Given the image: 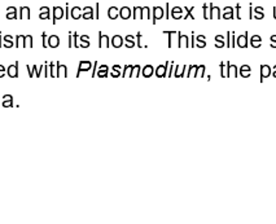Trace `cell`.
I'll list each match as a JSON object with an SVG mask.
<instances>
[{"instance_id": "obj_1", "label": "cell", "mask_w": 276, "mask_h": 224, "mask_svg": "<svg viewBox=\"0 0 276 224\" xmlns=\"http://www.w3.org/2000/svg\"><path fill=\"white\" fill-rule=\"evenodd\" d=\"M189 37L184 35L180 31H178V48H189Z\"/></svg>"}, {"instance_id": "obj_2", "label": "cell", "mask_w": 276, "mask_h": 224, "mask_svg": "<svg viewBox=\"0 0 276 224\" xmlns=\"http://www.w3.org/2000/svg\"><path fill=\"white\" fill-rule=\"evenodd\" d=\"M169 65H170V61H166V64L157 66V69L154 70V74H156V76H158V78H166Z\"/></svg>"}, {"instance_id": "obj_3", "label": "cell", "mask_w": 276, "mask_h": 224, "mask_svg": "<svg viewBox=\"0 0 276 224\" xmlns=\"http://www.w3.org/2000/svg\"><path fill=\"white\" fill-rule=\"evenodd\" d=\"M236 44L239 48H248L249 46V38H248V31H245L243 35L236 38Z\"/></svg>"}, {"instance_id": "obj_4", "label": "cell", "mask_w": 276, "mask_h": 224, "mask_svg": "<svg viewBox=\"0 0 276 224\" xmlns=\"http://www.w3.org/2000/svg\"><path fill=\"white\" fill-rule=\"evenodd\" d=\"M163 17H165V9H163L162 7H154L153 8V20H152V22L156 23L158 20L163 18Z\"/></svg>"}, {"instance_id": "obj_5", "label": "cell", "mask_w": 276, "mask_h": 224, "mask_svg": "<svg viewBox=\"0 0 276 224\" xmlns=\"http://www.w3.org/2000/svg\"><path fill=\"white\" fill-rule=\"evenodd\" d=\"M209 9H210V20H213V18L220 20L222 18V11H220L219 7H215L213 4H209Z\"/></svg>"}, {"instance_id": "obj_6", "label": "cell", "mask_w": 276, "mask_h": 224, "mask_svg": "<svg viewBox=\"0 0 276 224\" xmlns=\"http://www.w3.org/2000/svg\"><path fill=\"white\" fill-rule=\"evenodd\" d=\"M272 74V69L269 66V65H261V82H263L266 78H269V76Z\"/></svg>"}, {"instance_id": "obj_7", "label": "cell", "mask_w": 276, "mask_h": 224, "mask_svg": "<svg viewBox=\"0 0 276 224\" xmlns=\"http://www.w3.org/2000/svg\"><path fill=\"white\" fill-rule=\"evenodd\" d=\"M250 74H252V67L249 65H243L239 69V75L243 76V78H249Z\"/></svg>"}, {"instance_id": "obj_8", "label": "cell", "mask_w": 276, "mask_h": 224, "mask_svg": "<svg viewBox=\"0 0 276 224\" xmlns=\"http://www.w3.org/2000/svg\"><path fill=\"white\" fill-rule=\"evenodd\" d=\"M187 66L183 65V66H176L174 69V73H172V75L175 76V78H180V76H185V71H187Z\"/></svg>"}, {"instance_id": "obj_9", "label": "cell", "mask_w": 276, "mask_h": 224, "mask_svg": "<svg viewBox=\"0 0 276 224\" xmlns=\"http://www.w3.org/2000/svg\"><path fill=\"white\" fill-rule=\"evenodd\" d=\"M227 64V69H228V76H234V78H237L239 76V69L236 65H232L231 62H226Z\"/></svg>"}, {"instance_id": "obj_10", "label": "cell", "mask_w": 276, "mask_h": 224, "mask_svg": "<svg viewBox=\"0 0 276 224\" xmlns=\"http://www.w3.org/2000/svg\"><path fill=\"white\" fill-rule=\"evenodd\" d=\"M249 43H250V46H252L253 48H259L262 46V38L259 35H253L252 38H250Z\"/></svg>"}, {"instance_id": "obj_11", "label": "cell", "mask_w": 276, "mask_h": 224, "mask_svg": "<svg viewBox=\"0 0 276 224\" xmlns=\"http://www.w3.org/2000/svg\"><path fill=\"white\" fill-rule=\"evenodd\" d=\"M119 16H121V18H123V20L130 18V17H131V9L128 7L121 8V9H119Z\"/></svg>"}, {"instance_id": "obj_12", "label": "cell", "mask_w": 276, "mask_h": 224, "mask_svg": "<svg viewBox=\"0 0 276 224\" xmlns=\"http://www.w3.org/2000/svg\"><path fill=\"white\" fill-rule=\"evenodd\" d=\"M165 35H167V47L171 48L172 47V41H174V37L178 35V31H163Z\"/></svg>"}, {"instance_id": "obj_13", "label": "cell", "mask_w": 276, "mask_h": 224, "mask_svg": "<svg viewBox=\"0 0 276 224\" xmlns=\"http://www.w3.org/2000/svg\"><path fill=\"white\" fill-rule=\"evenodd\" d=\"M154 74V67L152 65H146L144 66L143 69V75L145 76V78H149V76H152Z\"/></svg>"}, {"instance_id": "obj_14", "label": "cell", "mask_w": 276, "mask_h": 224, "mask_svg": "<svg viewBox=\"0 0 276 224\" xmlns=\"http://www.w3.org/2000/svg\"><path fill=\"white\" fill-rule=\"evenodd\" d=\"M111 44H113V47H116V48L122 47V44H123V39H122V37H119V35L113 37V38H111Z\"/></svg>"}, {"instance_id": "obj_15", "label": "cell", "mask_w": 276, "mask_h": 224, "mask_svg": "<svg viewBox=\"0 0 276 224\" xmlns=\"http://www.w3.org/2000/svg\"><path fill=\"white\" fill-rule=\"evenodd\" d=\"M99 37H100V47L101 48H108L109 47V38L106 37V35H102V34L100 32L99 34Z\"/></svg>"}, {"instance_id": "obj_16", "label": "cell", "mask_w": 276, "mask_h": 224, "mask_svg": "<svg viewBox=\"0 0 276 224\" xmlns=\"http://www.w3.org/2000/svg\"><path fill=\"white\" fill-rule=\"evenodd\" d=\"M197 65H191V66H188V69H187V73H185V76L187 78H192V76H196V71H197Z\"/></svg>"}, {"instance_id": "obj_17", "label": "cell", "mask_w": 276, "mask_h": 224, "mask_svg": "<svg viewBox=\"0 0 276 224\" xmlns=\"http://www.w3.org/2000/svg\"><path fill=\"white\" fill-rule=\"evenodd\" d=\"M118 14H119L118 8H116V7H110V8H109V11H108V16H109V18H111V20H116L117 17H118Z\"/></svg>"}, {"instance_id": "obj_18", "label": "cell", "mask_w": 276, "mask_h": 224, "mask_svg": "<svg viewBox=\"0 0 276 224\" xmlns=\"http://www.w3.org/2000/svg\"><path fill=\"white\" fill-rule=\"evenodd\" d=\"M219 69H220V76L222 78H228V69H227V64H219Z\"/></svg>"}, {"instance_id": "obj_19", "label": "cell", "mask_w": 276, "mask_h": 224, "mask_svg": "<svg viewBox=\"0 0 276 224\" xmlns=\"http://www.w3.org/2000/svg\"><path fill=\"white\" fill-rule=\"evenodd\" d=\"M206 37L205 35H198L196 38V41H197V47L198 48H205L206 47Z\"/></svg>"}, {"instance_id": "obj_20", "label": "cell", "mask_w": 276, "mask_h": 224, "mask_svg": "<svg viewBox=\"0 0 276 224\" xmlns=\"http://www.w3.org/2000/svg\"><path fill=\"white\" fill-rule=\"evenodd\" d=\"M205 70H206V66H205V65H200V66H198V67H197V71H196V78H204Z\"/></svg>"}, {"instance_id": "obj_21", "label": "cell", "mask_w": 276, "mask_h": 224, "mask_svg": "<svg viewBox=\"0 0 276 224\" xmlns=\"http://www.w3.org/2000/svg\"><path fill=\"white\" fill-rule=\"evenodd\" d=\"M184 9H185V12H187V13L183 16V20H187V18H192V20H195V17H193V14H192V11L195 9V7H192V8L185 7Z\"/></svg>"}, {"instance_id": "obj_22", "label": "cell", "mask_w": 276, "mask_h": 224, "mask_svg": "<svg viewBox=\"0 0 276 224\" xmlns=\"http://www.w3.org/2000/svg\"><path fill=\"white\" fill-rule=\"evenodd\" d=\"M134 18H143V8L141 7L134 8Z\"/></svg>"}, {"instance_id": "obj_23", "label": "cell", "mask_w": 276, "mask_h": 224, "mask_svg": "<svg viewBox=\"0 0 276 224\" xmlns=\"http://www.w3.org/2000/svg\"><path fill=\"white\" fill-rule=\"evenodd\" d=\"M202 12H204V18L205 20H210V9H209V4H204L202 5Z\"/></svg>"}, {"instance_id": "obj_24", "label": "cell", "mask_w": 276, "mask_h": 224, "mask_svg": "<svg viewBox=\"0 0 276 224\" xmlns=\"http://www.w3.org/2000/svg\"><path fill=\"white\" fill-rule=\"evenodd\" d=\"M53 13H55V20L62 18V16H64L62 8H60V7H56V8H55V9H53Z\"/></svg>"}, {"instance_id": "obj_25", "label": "cell", "mask_w": 276, "mask_h": 224, "mask_svg": "<svg viewBox=\"0 0 276 224\" xmlns=\"http://www.w3.org/2000/svg\"><path fill=\"white\" fill-rule=\"evenodd\" d=\"M84 13H83V18H86V20H88V18H92V8L91 7H87V8H84Z\"/></svg>"}, {"instance_id": "obj_26", "label": "cell", "mask_w": 276, "mask_h": 224, "mask_svg": "<svg viewBox=\"0 0 276 224\" xmlns=\"http://www.w3.org/2000/svg\"><path fill=\"white\" fill-rule=\"evenodd\" d=\"M71 17H73V18H75V20H78L81 17V8L79 7H74L71 9Z\"/></svg>"}, {"instance_id": "obj_27", "label": "cell", "mask_w": 276, "mask_h": 224, "mask_svg": "<svg viewBox=\"0 0 276 224\" xmlns=\"http://www.w3.org/2000/svg\"><path fill=\"white\" fill-rule=\"evenodd\" d=\"M90 69H91V62H88V61H83V62H81V65H79V71L90 70Z\"/></svg>"}, {"instance_id": "obj_28", "label": "cell", "mask_w": 276, "mask_h": 224, "mask_svg": "<svg viewBox=\"0 0 276 224\" xmlns=\"http://www.w3.org/2000/svg\"><path fill=\"white\" fill-rule=\"evenodd\" d=\"M58 43H60V40H58V38H57L56 35L49 37V46H51V47H57Z\"/></svg>"}, {"instance_id": "obj_29", "label": "cell", "mask_w": 276, "mask_h": 224, "mask_svg": "<svg viewBox=\"0 0 276 224\" xmlns=\"http://www.w3.org/2000/svg\"><path fill=\"white\" fill-rule=\"evenodd\" d=\"M139 75H140V66L139 65L132 66V70H131L130 76H139Z\"/></svg>"}, {"instance_id": "obj_30", "label": "cell", "mask_w": 276, "mask_h": 224, "mask_svg": "<svg viewBox=\"0 0 276 224\" xmlns=\"http://www.w3.org/2000/svg\"><path fill=\"white\" fill-rule=\"evenodd\" d=\"M235 11H236V13H235V18L241 20V4H240V3H237V4H236V7H235Z\"/></svg>"}, {"instance_id": "obj_31", "label": "cell", "mask_w": 276, "mask_h": 224, "mask_svg": "<svg viewBox=\"0 0 276 224\" xmlns=\"http://www.w3.org/2000/svg\"><path fill=\"white\" fill-rule=\"evenodd\" d=\"M143 18H149L150 20V8L143 7Z\"/></svg>"}, {"instance_id": "obj_32", "label": "cell", "mask_w": 276, "mask_h": 224, "mask_svg": "<svg viewBox=\"0 0 276 224\" xmlns=\"http://www.w3.org/2000/svg\"><path fill=\"white\" fill-rule=\"evenodd\" d=\"M126 41H127V47L128 48H131V47L135 46V41H134V37L132 35H127L126 37Z\"/></svg>"}, {"instance_id": "obj_33", "label": "cell", "mask_w": 276, "mask_h": 224, "mask_svg": "<svg viewBox=\"0 0 276 224\" xmlns=\"http://www.w3.org/2000/svg\"><path fill=\"white\" fill-rule=\"evenodd\" d=\"M236 47V34L235 31H231V48Z\"/></svg>"}, {"instance_id": "obj_34", "label": "cell", "mask_w": 276, "mask_h": 224, "mask_svg": "<svg viewBox=\"0 0 276 224\" xmlns=\"http://www.w3.org/2000/svg\"><path fill=\"white\" fill-rule=\"evenodd\" d=\"M172 71H174V62L171 61L170 65H169V67H167V75H166V78H171Z\"/></svg>"}, {"instance_id": "obj_35", "label": "cell", "mask_w": 276, "mask_h": 224, "mask_svg": "<svg viewBox=\"0 0 276 224\" xmlns=\"http://www.w3.org/2000/svg\"><path fill=\"white\" fill-rule=\"evenodd\" d=\"M180 13L183 14V8L182 7H174L171 9V14H180Z\"/></svg>"}, {"instance_id": "obj_36", "label": "cell", "mask_w": 276, "mask_h": 224, "mask_svg": "<svg viewBox=\"0 0 276 224\" xmlns=\"http://www.w3.org/2000/svg\"><path fill=\"white\" fill-rule=\"evenodd\" d=\"M106 70H108V66L102 65V66L100 67V70H99V76H105V75H106Z\"/></svg>"}, {"instance_id": "obj_37", "label": "cell", "mask_w": 276, "mask_h": 224, "mask_svg": "<svg viewBox=\"0 0 276 224\" xmlns=\"http://www.w3.org/2000/svg\"><path fill=\"white\" fill-rule=\"evenodd\" d=\"M235 17L234 12H227V13H223V18L224 20H232Z\"/></svg>"}, {"instance_id": "obj_38", "label": "cell", "mask_w": 276, "mask_h": 224, "mask_svg": "<svg viewBox=\"0 0 276 224\" xmlns=\"http://www.w3.org/2000/svg\"><path fill=\"white\" fill-rule=\"evenodd\" d=\"M215 43H222V44H226L224 37L223 35H217V37H215Z\"/></svg>"}, {"instance_id": "obj_39", "label": "cell", "mask_w": 276, "mask_h": 224, "mask_svg": "<svg viewBox=\"0 0 276 224\" xmlns=\"http://www.w3.org/2000/svg\"><path fill=\"white\" fill-rule=\"evenodd\" d=\"M253 18H255V20H262V18H264V13H254V14H253Z\"/></svg>"}, {"instance_id": "obj_40", "label": "cell", "mask_w": 276, "mask_h": 224, "mask_svg": "<svg viewBox=\"0 0 276 224\" xmlns=\"http://www.w3.org/2000/svg\"><path fill=\"white\" fill-rule=\"evenodd\" d=\"M226 47L231 48V31L227 32V41H226Z\"/></svg>"}, {"instance_id": "obj_41", "label": "cell", "mask_w": 276, "mask_h": 224, "mask_svg": "<svg viewBox=\"0 0 276 224\" xmlns=\"http://www.w3.org/2000/svg\"><path fill=\"white\" fill-rule=\"evenodd\" d=\"M165 17L166 18H170V4L166 3V9H165Z\"/></svg>"}, {"instance_id": "obj_42", "label": "cell", "mask_w": 276, "mask_h": 224, "mask_svg": "<svg viewBox=\"0 0 276 224\" xmlns=\"http://www.w3.org/2000/svg\"><path fill=\"white\" fill-rule=\"evenodd\" d=\"M270 40H271V47H272V48H276V35H271Z\"/></svg>"}, {"instance_id": "obj_43", "label": "cell", "mask_w": 276, "mask_h": 224, "mask_svg": "<svg viewBox=\"0 0 276 224\" xmlns=\"http://www.w3.org/2000/svg\"><path fill=\"white\" fill-rule=\"evenodd\" d=\"M249 18L253 20V4L252 3L249 4Z\"/></svg>"}, {"instance_id": "obj_44", "label": "cell", "mask_w": 276, "mask_h": 224, "mask_svg": "<svg viewBox=\"0 0 276 224\" xmlns=\"http://www.w3.org/2000/svg\"><path fill=\"white\" fill-rule=\"evenodd\" d=\"M253 11H254V13H264L263 12V7H255Z\"/></svg>"}, {"instance_id": "obj_45", "label": "cell", "mask_w": 276, "mask_h": 224, "mask_svg": "<svg viewBox=\"0 0 276 224\" xmlns=\"http://www.w3.org/2000/svg\"><path fill=\"white\" fill-rule=\"evenodd\" d=\"M227 12H234V7H224L223 13H227Z\"/></svg>"}, {"instance_id": "obj_46", "label": "cell", "mask_w": 276, "mask_h": 224, "mask_svg": "<svg viewBox=\"0 0 276 224\" xmlns=\"http://www.w3.org/2000/svg\"><path fill=\"white\" fill-rule=\"evenodd\" d=\"M171 17L174 20H180V18H183V14L182 13H180V14H171Z\"/></svg>"}, {"instance_id": "obj_47", "label": "cell", "mask_w": 276, "mask_h": 224, "mask_svg": "<svg viewBox=\"0 0 276 224\" xmlns=\"http://www.w3.org/2000/svg\"><path fill=\"white\" fill-rule=\"evenodd\" d=\"M215 47H217V48H223V47H226V44H222V43H215Z\"/></svg>"}, {"instance_id": "obj_48", "label": "cell", "mask_w": 276, "mask_h": 224, "mask_svg": "<svg viewBox=\"0 0 276 224\" xmlns=\"http://www.w3.org/2000/svg\"><path fill=\"white\" fill-rule=\"evenodd\" d=\"M271 75L274 76V78H276V65L272 67V74H271Z\"/></svg>"}, {"instance_id": "obj_49", "label": "cell", "mask_w": 276, "mask_h": 224, "mask_svg": "<svg viewBox=\"0 0 276 224\" xmlns=\"http://www.w3.org/2000/svg\"><path fill=\"white\" fill-rule=\"evenodd\" d=\"M191 46H192V48L195 47V32L192 31V43H191Z\"/></svg>"}, {"instance_id": "obj_50", "label": "cell", "mask_w": 276, "mask_h": 224, "mask_svg": "<svg viewBox=\"0 0 276 224\" xmlns=\"http://www.w3.org/2000/svg\"><path fill=\"white\" fill-rule=\"evenodd\" d=\"M274 18L276 20V7H274Z\"/></svg>"}]
</instances>
